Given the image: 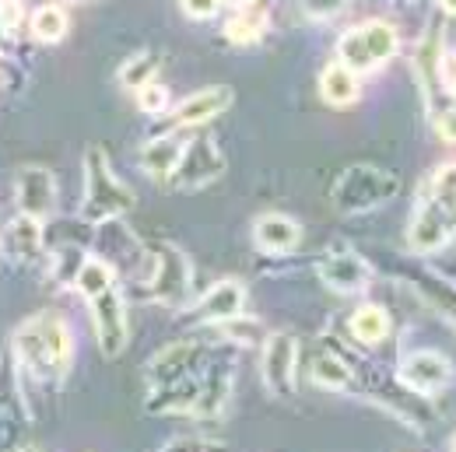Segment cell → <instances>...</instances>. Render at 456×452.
<instances>
[{
    "label": "cell",
    "mask_w": 456,
    "mask_h": 452,
    "mask_svg": "<svg viewBox=\"0 0 456 452\" xmlns=\"http://www.w3.org/2000/svg\"><path fill=\"white\" fill-rule=\"evenodd\" d=\"M14 358L18 365L36 379L53 386L70 372V358H74V334L70 323L57 312H39L28 316L18 330H14Z\"/></svg>",
    "instance_id": "6da1fadb"
},
{
    "label": "cell",
    "mask_w": 456,
    "mask_h": 452,
    "mask_svg": "<svg viewBox=\"0 0 456 452\" xmlns=\"http://www.w3.org/2000/svg\"><path fill=\"white\" fill-rule=\"evenodd\" d=\"M85 193H81V222L88 225H106L119 222L123 214L134 211L137 197L130 190V182H123L113 169V158L106 148L92 144L85 151Z\"/></svg>",
    "instance_id": "7a4b0ae2"
},
{
    "label": "cell",
    "mask_w": 456,
    "mask_h": 452,
    "mask_svg": "<svg viewBox=\"0 0 456 452\" xmlns=\"http://www.w3.org/2000/svg\"><path fill=\"white\" fill-rule=\"evenodd\" d=\"M397 193H400L397 172L369 165V162L347 165V169L334 179V186H330V200H334V207H338L341 214H347V218L372 214V211L387 207L390 200H397Z\"/></svg>",
    "instance_id": "3957f363"
},
{
    "label": "cell",
    "mask_w": 456,
    "mask_h": 452,
    "mask_svg": "<svg viewBox=\"0 0 456 452\" xmlns=\"http://www.w3.org/2000/svg\"><path fill=\"white\" fill-rule=\"evenodd\" d=\"M400 53V32L394 21L387 18H365L358 25H351L338 39V57L347 70H354L358 77H369L376 70H383L390 60Z\"/></svg>",
    "instance_id": "277c9868"
},
{
    "label": "cell",
    "mask_w": 456,
    "mask_h": 452,
    "mask_svg": "<svg viewBox=\"0 0 456 452\" xmlns=\"http://www.w3.org/2000/svg\"><path fill=\"white\" fill-rule=\"evenodd\" d=\"M148 298L159 302V305H179L186 295H190V284H193V267H190V256L172 246L162 242L155 246V253L148 256Z\"/></svg>",
    "instance_id": "5b68a950"
},
{
    "label": "cell",
    "mask_w": 456,
    "mask_h": 452,
    "mask_svg": "<svg viewBox=\"0 0 456 452\" xmlns=\"http://www.w3.org/2000/svg\"><path fill=\"white\" fill-rule=\"evenodd\" d=\"M228 169V158L225 151L218 148L215 137H204V133H190L186 141V151L179 158V165L172 172L169 186L179 190V193H197L211 182H218Z\"/></svg>",
    "instance_id": "8992f818"
},
{
    "label": "cell",
    "mask_w": 456,
    "mask_h": 452,
    "mask_svg": "<svg viewBox=\"0 0 456 452\" xmlns=\"http://www.w3.org/2000/svg\"><path fill=\"white\" fill-rule=\"evenodd\" d=\"M215 354L218 347H208L200 340H172L148 361V386H169L179 379L200 375Z\"/></svg>",
    "instance_id": "52a82bcc"
},
{
    "label": "cell",
    "mask_w": 456,
    "mask_h": 452,
    "mask_svg": "<svg viewBox=\"0 0 456 452\" xmlns=\"http://www.w3.org/2000/svg\"><path fill=\"white\" fill-rule=\"evenodd\" d=\"M92 309V330H95V343L102 351V358H119L130 343V312H126V295L113 284L110 291L95 295L88 302Z\"/></svg>",
    "instance_id": "ba28073f"
},
{
    "label": "cell",
    "mask_w": 456,
    "mask_h": 452,
    "mask_svg": "<svg viewBox=\"0 0 456 452\" xmlns=\"http://www.w3.org/2000/svg\"><path fill=\"white\" fill-rule=\"evenodd\" d=\"M400 386L411 390L414 396H436L443 390H450L456 379L453 361L436 351V347H418L411 354L400 358V372H397Z\"/></svg>",
    "instance_id": "9c48e42d"
},
{
    "label": "cell",
    "mask_w": 456,
    "mask_h": 452,
    "mask_svg": "<svg viewBox=\"0 0 456 452\" xmlns=\"http://www.w3.org/2000/svg\"><path fill=\"white\" fill-rule=\"evenodd\" d=\"M295 375H298V337L278 330L260 343V379L267 393L288 400L295 396Z\"/></svg>",
    "instance_id": "30bf717a"
},
{
    "label": "cell",
    "mask_w": 456,
    "mask_h": 452,
    "mask_svg": "<svg viewBox=\"0 0 456 452\" xmlns=\"http://www.w3.org/2000/svg\"><path fill=\"white\" fill-rule=\"evenodd\" d=\"M456 238V211L436 207L428 200H414L411 225H407V249L414 256H432Z\"/></svg>",
    "instance_id": "8fae6325"
},
{
    "label": "cell",
    "mask_w": 456,
    "mask_h": 452,
    "mask_svg": "<svg viewBox=\"0 0 456 452\" xmlns=\"http://www.w3.org/2000/svg\"><path fill=\"white\" fill-rule=\"evenodd\" d=\"M316 278L327 284L334 295H362L376 274L365 263V256H358L347 246H334L316 260Z\"/></svg>",
    "instance_id": "7c38bea8"
},
{
    "label": "cell",
    "mask_w": 456,
    "mask_h": 452,
    "mask_svg": "<svg viewBox=\"0 0 456 452\" xmlns=\"http://www.w3.org/2000/svg\"><path fill=\"white\" fill-rule=\"evenodd\" d=\"M232 106H235V92L228 85H208V88H197L186 99L172 102L169 119L175 130H200L211 119L225 116Z\"/></svg>",
    "instance_id": "4fadbf2b"
},
{
    "label": "cell",
    "mask_w": 456,
    "mask_h": 452,
    "mask_svg": "<svg viewBox=\"0 0 456 452\" xmlns=\"http://www.w3.org/2000/svg\"><path fill=\"white\" fill-rule=\"evenodd\" d=\"M14 204L18 214L46 222L57 211V175L46 165H21L14 175Z\"/></svg>",
    "instance_id": "5bb4252c"
},
{
    "label": "cell",
    "mask_w": 456,
    "mask_h": 452,
    "mask_svg": "<svg viewBox=\"0 0 456 452\" xmlns=\"http://www.w3.org/2000/svg\"><path fill=\"white\" fill-rule=\"evenodd\" d=\"M232 393H235V368H232V358L218 351L200 375V393H197V403L190 414L197 421H218L232 403Z\"/></svg>",
    "instance_id": "9a60e30c"
},
{
    "label": "cell",
    "mask_w": 456,
    "mask_h": 452,
    "mask_svg": "<svg viewBox=\"0 0 456 452\" xmlns=\"http://www.w3.org/2000/svg\"><path fill=\"white\" fill-rule=\"evenodd\" d=\"M246 305H249L246 284L235 281V278H225V281H218L215 287H208V295H200V298L193 302L190 319H193L197 327H222L228 319L242 316Z\"/></svg>",
    "instance_id": "2e32d148"
},
{
    "label": "cell",
    "mask_w": 456,
    "mask_h": 452,
    "mask_svg": "<svg viewBox=\"0 0 456 452\" xmlns=\"http://www.w3.org/2000/svg\"><path fill=\"white\" fill-rule=\"evenodd\" d=\"M0 253L11 256L21 267H32L46 253V225L28 214H14L7 225L0 228Z\"/></svg>",
    "instance_id": "e0dca14e"
},
{
    "label": "cell",
    "mask_w": 456,
    "mask_h": 452,
    "mask_svg": "<svg viewBox=\"0 0 456 452\" xmlns=\"http://www.w3.org/2000/svg\"><path fill=\"white\" fill-rule=\"evenodd\" d=\"M190 133H193V130H175V126H172L162 137H151L148 144H141L137 162H141L144 175L155 179V182H169L175 165H179V158H183V151H186Z\"/></svg>",
    "instance_id": "ac0fdd59"
},
{
    "label": "cell",
    "mask_w": 456,
    "mask_h": 452,
    "mask_svg": "<svg viewBox=\"0 0 456 452\" xmlns=\"http://www.w3.org/2000/svg\"><path fill=\"white\" fill-rule=\"evenodd\" d=\"M253 242H256V249L267 253V256H288V253H295L298 242H302V225H298V218H291V214L267 211V214H260V218L253 222Z\"/></svg>",
    "instance_id": "d6986e66"
},
{
    "label": "cell",
    "mask_w": 456,
    "mask_h": 452,
    "mask_svg": "<svg viewBox=\"0 0 456 452\" xmlns=\"http://www.w3.org/2000/svg\"><path fill=\"white\" fill-rule=\"evenodd\" d=\"M320 99L334 109H347L362 99V77L354 70H347L341 60H330L320 70Z\"/></svg>",
    "instance_id": "ffe728a7"
},
{
    "label": "cell",
    "mask_w": 456,
    "mask_h": 452,
    "mask_svg": "<svg viewBox=\"0 0 456 452\" xmlns=\"http://www.w3.org/2000/svg\"><path fill=\"white\" fill-rule=\"evenodd\" d=\"M347 327H351V337L358 340L362 347H379L383 340L390 337L394 319H390V312H387L379 302H365V305H358V309L351 312Z\"/></svg>",
    "instance_id": "44dd1931"
},
{
    "label": "cell",
    "mask_w": 456,
    "mask_h": 452,
    "mask_svg": "<svg viewBox=\"0 0 456 452\" xmlns=\"http://www.w3.org/2000/svg\"><path fill=\"white\" fill-rule=\"evenodd\" d=\"M222 32H225V39L232 46H253V43H260V39L267 36V11H264L260 4L239 7V11L228 14Z\"/></svg>",
    "instance_id": "7402d4cb"
},
{
    "label": "cell",
    "mask_w": 456,
    "mask_h": 452,
    "mask_svg": "<svg viewBox=\"0 0 456 452\" xmlns=\"http://www.w3.org/2000/svg\"><path fill=\"white\" fill-rule=\"evenodd\" d=\"M28 32H32L36 43H46V46L67 39V32H70V14H67V7L57 4V0L36 7V11L28 14Z\"/></svg>",
    "instance_id": "603a6c76"
},
{
    "label": "cell",
    "mask_w": 456,
    "mask_h": 452,
    "mask_svg": "<svg viewBox=\"0 0 456 452\" xmlns=\"http://www.w3.org/2000/svg\"><path fill=\"white\" fill-rule=\"evenodd\" d=\"M418 200H428L436 207L456 211V162H439L436 169L425 175Z\"/></svg>",
    "instance_id": "cb8c5ba5"
},
{
    "label": "cell",
    "mask_w": 456,
    "mask_h": 452,
    "mask_svg": "<svg viewBox=\"0 0 456 452\" xmlns=\"http://www.w3.org/2000/svg\"><path fill=\"white\" fill-rule=\"evenodd\" d=\"M116 284V267L110 260H102V256H88L85 263H81V270H77V278H74V291L85 298V302H92L95 295H102V291H110Z\"/></svg>",
    "instance_id": "d4e9b609"
},
{
    "label": "cell",
    "mask_w": 456,
    "mask_h": 452,
    "mask_svg": "<svg viewBox=\"0 0 456 452\" xmlns=\"http://www.w3.org/2000/svg\"><path fill=\"white\" fill-rule=\"evenodd\" d=\"M159 67H162V57H159V53L141 50V53H134V57L123 60V67H119L116 81H119V88L137 92V88H144V85L159 81Z\"/></svg>",
    "instance_id": "484cf974"
},
{
    "label": "cell",
    "mask_w": 456,
    "mask_h": 452,
    "mask_svg": "<svg viewBox=\"0 0 456 452\" xmlns=\"http://www.w3.org/2000/svg\"><path fill=\"white\" fill-rule=\"evenodd\" d=\"M351 365H347V358L341 354H334V351H323L320 358H316V365H313V379L323 386V390H347L351 386Z\"/></svg>",
    "instance_id": "4316f807"
},
{
    "label": "cell",
    "mask_w": 456,
    "mask_h": 452,
    "mask_svg": "<svg viewBox=\"0 0 456 452\" xmlns=\"http://www.w3.org/2000/svg\"><path fill=\"white\" fill-rule=\"evenodd\" d=\"M215 330H222V337H225L228 343H239V347H256V343H264V337H267L264 323H260L256 316H249V312L228 319V323L215 327Z\"/></svg>",
    "instance_id": "83f0119b"
},
{
    "label": "cell",
    "mask_w": 456,
    "mask_h": 452,
    "mask_svg": "<svg viewBox=\"0 0 456 452\" xmlns=\"http://www.w3.org/2000/svg\"><path fill=\"white\" fill-rule=\"evenodd\" d=\"M134 99H137V109L144 116H166L172 109V92L169 85H162V81H151V85L137 88Z\"/></svg>",
    "instance_id": "f1b7e54d"
},
{
    "label": "cell",
    "mask_w": 456,
    "mask_h": 452,
    "mask_svg": "<svg viewBox=\"0 0 456 452\" xmlns=\"http://www.w3.org/2000/svg\"><path fill=\"white\" fill-rule=\"evenodd\" d=\"M159 452H232V446L215 435H179V439H169Z\"/></svg>",
    "instance_id": "f546056e"
},
{
    "label": "cell",
    "mask_w": 456,
    "mask_h": 452,
    "mask_svg": "<svg viewBox=\"0 0 456 452\" xmlns=\"http://www.w3.org/2000/svg\"><path fill=\"white\" fill-rule=\"evenodd\" d=\"M28 21V7L25 0H0V36L14 39Z\"/></svg>",
    "instance_id": "4dcf8cb0"
},
{
    "label": "cell",
    "mask_w": 456,
    "mask_h": 452,
    "mask_svg": "<svg viewBox=\"0 0 456 452\" xmlns=\"http://www.w3.org/2000/svg\"><path fill=\"white\" fill-rule=\"evenodd\" d=\"M295 4L313 21H334L344 7H347V0H295Z\"/></svg>",
    "instance_id": "1f68e13d"
},
{
    "label": "cell",
    "mask_w": 456,
    "mask_h": 452,
    "mask_svg": "<svg viewBox=\"0 0 456 452\" xmlns=\"http://www.w3.org/2000/svg\"><path fill=\"white\" fill-rule=\"evenodd\" d=\"M425 291H428V298H436V305H439L450 319H456V284L439 281V278H428Z\"/></svg>",
    "instance_id": "d6a6232c"
},
{
    "label": "cell",
    "mask_w": 456,
    "mask_h": 452,
    "mask_svg": "<svg viewBox=\"0 0 456 452\" xmlns=\"http://www.w3.org/2000/svg\"><path fill=\"white\" fill-rule=\"evenodd\" d=\"M222 7H225V0H179V11L190 21H211L222 14Z\"/></svg>",
    "instance_id": "836d02e7"
},
{
    "label": "cell",
    "mask_w": 456,
    "mask_h": 452,
    "mask_svg": "<svg viewBox=\"0 0 456 452\" xmlns=\"http://www.w3.org/2000/svg\"><path fill=\"white\" fill-rule=\"evenodd\" d=\"M436 133H439V141L456 144V102L450 109H443V113L436 116Z\"/></svg>",
    "instance_id": "e575fe53"
},
{
    "label": "cell",
    "mask_w": 456,
    "mask_h": 452,
    "mask_svg": "<svg viewBox=\"0 0 456 452\" xmlns=\"http://www.w3.org/2000/svg\"><path fill=\"white\" fill-rule=\"evenodd\" d=\"M436 7H439L443 14H453L456 18V0H436Z\"/></svg>",
    "instance_id": "d590c367"
},
{
    "label": "cell",
    "mask_w": 456,
    "mask_h": 452,
    "mask_svg": "<svg viewBox=\"0 0 456 452\" xmlns=\"http://www.w3.org/2000/svg\"><path fill=\"white\" fill-rule=\"evenodd\" d=\"M253 4H260V0H225V7H232V11H239V7H253Z\"/></svg>",
    "instance_id": "8d00e7d4"
},
{
    "label": "cell",
    "mask_w": 456,
    "mask_h": 452,
    "mask_svg": "<svg viewBox=\"0 0 456 452\" xmlns=\"http://www.w3.org/2000/svg\"><path fill=\"white\" fill-rule=\"evenodd\" d=\"M446 95H450V99L456 102V77H453V85H450V92H446Z\"/></svg>",
    "instance_id": "74e56055"
},
{
    "label": "cell",
    "mask_w": 456,
    "mask_h": 452,
    "mask_svg": "<svg viewBox=\"0 0 456 452\" xmlns=\"http://www.w3.org/2000/svg\"><path fill=\"white\" fill-rule=\"evenodd\" d=\"M57 4H60V0H57ZM67 4H85V0H67Z\"/></svg>",
    "instance_id": "f35d334b"
},
{
    "label": "cell",
    "mask_w": 456,
    "mask_h": 452,
    "mask_svg": "<svg viewBox=\"0 0 456 452\" xmlns=\"http://www.w3.org/2000/svg\"><path fill=\"white\" fill-rule=\"evenodd\" d=\"M450 452H456V435H453V446H450Z\"/></svg>",
    "instance_id": "ab89813d"
},
{
    "label": "cell",
    "mask_w": 456,
    "mask_h": 452,
    "mask_svg": "<svg viewBox=\"0 0 456 452\" xmlns=\"http://www.w3.org/2000/svg\"><path fill=\"white\" fill-rule=\"evenodd\" d=\"M25 452H36V449H25Z\"/></svg>",
    "instance_id": "60d3db41"
},
{
    "label": "cell",
    "mask_w": 456,
    "mask_h": 452,
    "mask_svg": "<svg viewBox=\"0 0 456 452\" xmlns=\"http://www.w3.org/2000/svg\"><path fill=\"white\" fill-rule=\"evenodd\" d=\"M0 256H4V253H0Z\"/></svg>",
    "instance_id": "b9f144b4"
}]
</instances>
